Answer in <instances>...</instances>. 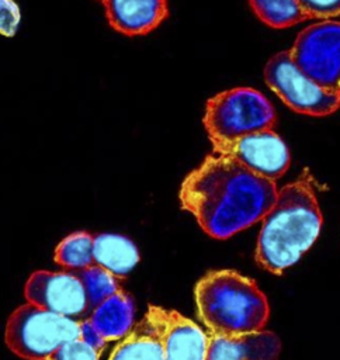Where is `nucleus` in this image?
<instances>
[{"mask_svg": "<svg viewBox=\"0 0 340 360\" xmlns=\"http://www.w3.org/2000/svg\"><path fill=\"white\" fill-rule=\"evenodd\" d=\"M256 17L271 28H288L305 20L296 0H249Z\"/></svg>", "mask_w": 340, "mask_h": 360, "instance_id": "17", "label": "nucleus"}, {"mask_svg": "<svg viewBox=\"0 0 340 360\" xmlns=\"http://www.w3.org/2000/svg\"><path fill=\"white\" fill-rule=\"evenodd\" d=\"M164 309L149 307L145 316L117 345L110 360H164Z\"/></svg>", "mask_w": 340, "mask_h": 360, "instance_id": "12", "label": "nucleus"}, {"mask_svg": "<svg viewBox=\"0 0 340 360\" xmlns=\"http://www.w3.org/2000/svg\"><path fill=\"white\" fill-rule=\"evenodd\" d=\"M214 152L232 156L250 172L271 181L282 177L291 165L289 149L274 129L240 136L215 146Z\"/></svg>", "mask_w": 340, "mask_h": 360, "instance_id": "9", "label": "nucleus"}, {"mask_svg": "<svg viewBox=\"0 0 340 360\" xmlns=\"http://www.w3.org/2000/svg\"><path fill=\"white\" fill-rule=\"evenodd\" d=\"M264 80L291 110L310 117H326L340 107V96L309 79L294 62L289 49L274 53L264 66Z\"/></svg>", "mask_w": 340, "mask_h": 360, "instance_id": "6", "label": "nucleus"}, {"mask_svg": "<svg viewBox=\"0 0 340 360\" xmlns=\"http://www.w3.org/2000/svg\"><path fill=\"white\" fill-rule=\"evenodd\" d=\"M108 24L118 32L135 37L157 28L169 15L167 0H97Z\"/></svg>", "mask_w": 340, "mask_h": 360, "instance_id": "10", "label": "nucleus"}, {"mask_svg": "<svg viewBox=\"0 0 340 360\" xmlns=\"http://www.w3.org/2000/svg\"><path fill=\"white\" fill-rule=\"evenodd\" d=\"M135 302L132 297L119 290L96 307L87 318L105 342L124 339L133 328Z\"/></svg>", "mask_w": 340, "mask_h": 360, "instance_id": "14", "label": "nucleus"}, {"mask_svg": "<svg viewBox=\"0 0 340 360\" xmlns=\"http://www.w3.org/2000/svg\"><path fill=\"white\" fill-rule=\"evenodd\" d=\"M94 236L86 231L67 235L55 249L53 260L66 270H81L94 264Z\"/></svg>", "mask_w": 340, "mask_h": 360, "instance_id": "16", "label": "nucleus"}, {"mask_svg": "<svg viewBox=\"0 0 340 360\" xmlns=\"http://www.w3.org/2000/svg\"><path fill=\"white\" fill-rule=\"evenodd\" d=\"M289 52L309 79L340 96V21L323 20L303 28Z\"/></svg>", "mask_w": 340, "mask_h": 360, "instance_id": "7", "label": "nucleus"}, {"mask_svg": "<svg viewBox=\"0 0 340 360\" xmlns=\"http://www.w3.org/2000/svg\"><path fill=\"white\" fill-rule=\"evenodd\" d=\"M80 322L30 302L18 307L6 325V345L25 360H46L62 345L79 338Z\"/></svg>", "mask_w": 340, "mask_h": 360, "instance_id": "5", "label": "nucleus"}, {"mask_svg": "<svg viewBox=\"0 0 340 360\" xmlns=\"http://www.w3.org/2000/svg\"><path fill=\"white\" fill-rule=\"evenodd\" d=\"M277 193L275 181L257 176L232 156L212 152L185 176L178 197L207 235L228 239L261 221Z\"/></svg>", "mask_w": 340, "mask_h": 360, "instance_id": "1", "label": "nucleus"}, {"mask_svg": "<svg viewBox=\"0 0 340 360\" xmlns=\"http://www.w3.org/2000/svg\"><path fill=\"white\" fill-rule=\"evenodd\" d=\"M21 20L20 7L14 0H0V34L13 37Z\"/></svg>", "mask_w": 340, "mask_h": 360, "instance_id": "21", "label": "nucleus"}, {"mask_svg": "<svg viewBox=\"0 0 340 360\" xmlns=\"http://www.w3.org/2000/svg\"><path fill=\"white\" fill-rule=\"evenodd\" d=\"M281 342L274 332L222 336L208 335L205 360H278Z\"/></svg>", "mask_w": 340, "mask_h": 360, "instance_id": "11", "label": "nucleus"}, {"mask_svg": "<svg viewBox=\"0 0 340 360\" xmlns=\"http://www.w3.org/2000/svg\"><path fill=\"white\" fill-rule=\"evenodd\" d=\"M164 360H205L208 335L176 311L163 312Z\"/></svg>", "mask_w": 340, "mask_h": 360, "instance_id": "13", "label": "nucleus"}, {"mask_svg": "<svg viewBox=\"0 0 340 360\" xmlns=\"http://www.w3.org/2000/svg\"><path fill=\"white\" fill-rule=\"evenodd\" d=\"M322 212L315 183L308 170L278 190L263 218L254 259L271 274L280 276L315 243L322 229Z\"/></svg>", "mask_w": 340, "mask_h": 360, "instance_id": "2", "label": "nucleus"}, {"mask_svg": "<svg viewBox=\"0 0 340 360\" xmlns=\"http://www.w3.org/2000/svg\"><path fill=\"white\" fill-rule=\"evenodd\" d=\"M306 18H322L340 15V0H296Z\"/></svg>", "mask_w": 340, "mask_h": 360, "instance_id": "20", "label": "nucleus"}, {"mask_svg": "<svg viewBox=\"0 0 340 360\" xmlns=\"http://www.w3.org/2000/svg\"><path fill=\"white\" fill-rule=\"evenodd\" d=\"M79 339H81L84 343H87L89 346H91L93 349H96L97 352L101 353V350L105 347V340L103 339V336L94 329V326L90 323L89 319L80 321V333H79Z\"/></svg>", "mask_w": 340, "mask_h": 360, "instance_id": "22", "label": "nucleus"}, {"mask_svg": "<svg viewBox=\"0 0 340 360\" xmlns=\"http://www.w3.org/2000/svg\"><path fill=\"white\" fill-rule=\"evenodd\" d=\"M212 148L240 136L273 129L275 110L270 100L256 89L235 87L211 97L202 118Z\"/></svg>", "mask_w": 340, "mask_h": 360, "instance_id": "4", "label": "nucleus"}, {"mask_svg": "<svg viewBox=\"0 0 340 360\" xmlns=\"http://www.w3.org/2000/svg\"><path fill=\"white\" fill-rule=\"evenodd\" d=\"M70 271L76 273V276L80 278L84 287L90 312L96 307H98L104 300H107L108 297L114 295L121 290L118 278L97 264L89 266L81 270Z\"/></svg>", "mask_w": 340, "mask_h": 360, "instance_id": "18", "label": "nucleus"}, {"mask_svg": "<svg viewBox=\"0 0 340 360\" xmlns=\"http://www.w3.org/2000/svg\"><path fill=\"white\" fill-rule=\"evenodd\" d=\"M27 302L53 314L84 321L90 316L84 287L74 271H34L24 288Z\"/></svg>", "mask_w": 340, "mask_h": 360, "instance_id": "8", "label": "nucleus"}, {"mask_svg": "<svg viewBox=\"0 0 340 360\" xmlns=\"http://www.w3.org/2000/svg\"><path fill=\"white\" fill-rule=\"evenodd\" d=\"M94 264L103 267L117 278L126 277L139 262L136 245L118 233L94 235Z\"/></svg>", "mask_w": 340, "mask_h": 360, "instance_id": "15", "label": "nucleus"}, {"mask_svg": "<svg viewBox=\"0 0 340 360\" xmlns=\"http://www.w3.org/2000/svg\"><path fill=\"white\" fill-rule=\"evenodd\" d=\"M46 360H100V352L76 338L62 345Z\"/></svg>", "mask_w": 340, "mask_h": 360, "instance_id": "19", "label": "nucleus"}, {"mask_svg": "<svg viewBox=\"0 0 340 360\" xmlns=\"http://www.w3.org/2000/svg\"><path fill=\"white\" fill-rule=\"evenodd\" d=\"M198 316L209 335L236 336L264 330L270 307L257 284L233 270L207 273L195 285Z\"/></svg>", "mask_w": 340, "mask_h": 360, "instance_id": "3", "label": "nucleus"}]
</instances>
